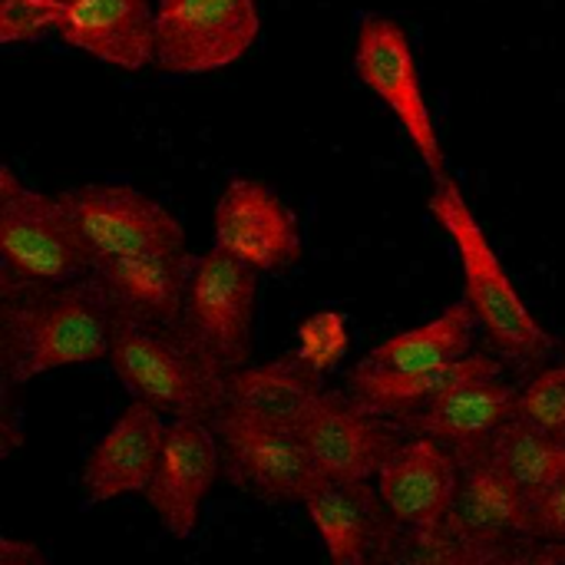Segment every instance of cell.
<instances>
[{
	"label": "cell",
	"instance_id": "2e32d148",
	"mask_svg": "<svg viewBox=\"0 0 565 565\" xmlns=\"http://www.w3.org/2000/svg\"><path fill=\"white\" fill-rule=\"evenodd\" d=\"M166 427V414H159L152 404L136 401L126 407L83 463L79 487L86 493V507L146 493L162 457Z\"/></svg>",
	"mask_w": 565,
	"mask_h": 565
},
{
	"label": "cell",
	"instance_id": "d6986e66",
	"mask_svg": "<svg viewBox=\"0 0 565 565\" xmlns=\"http://www.w3.org/2000/svg\"><path fill=\"white\" fill-rule=\"evenodd\" d=\"M487 374H503V364L487 354H463L457 361L437 367H417V371H391L361 361L348 377V391L371 414L404 427L411 417H417L424 407H430L440 394H447L460 381L487 377Z\"/></svg>",
	"mask_w": 565,
	"mask_h": 565
},
{
	"label": "cell",
	"instance_id": "8fae6325",
	"mask_svg": "<svg viewBox=\"0 0 565 565\" xmlns=\"http://www.w3.org/2000/svg\"><path fill=\"white\" fill-rule=\"evenodd\" d=\"M222 473V447L212 420H172L146 500L156 510L166 533L189 540L199 526L205 497Z\"/></svg>",
	"mask_w": 565,
	"mask_h": 565
},
{
	"label": "cell",
	"instance_id": "8992f818",
	"mask_svg": "<svg viewBox=\"0 0 565 565\" xmlns=\"http://www.w3.org/2000/svg\"><path fill=\"white\" fill-rule=\"evenodd\" d=\"M258 26V0H159L156 66L172 76L222 70L248 53Z\"/></svg>",
	"mask_w": 565,
	"mask_h": 565
},
{
	"label": "cell",
	"instance_id": "ffe728a7",
	"mask_svg": "<svg viewBox=\"0 0 565 565\" xmlns=\"http://www.w3.org/2000/svg\"><path fill=\"white\" fill-rule=\"evenodd\" d=\"M454 513L473 533L510 550L513 559H523L536 543L533 497L497 457L460 467V493Z\"/></svg>",
	"mask_w": 565,
	"mask_h": 565
},
{
	"label": "cell",
	"instance_id": "7a4b0ae2",
	"mask_svg": "<svg viewBox=\"0 0 565 565\" xmlns=\"http://www.w3.org/2000/svg\"><path fill=\"white\" fill-rule=\"evenodd\" d=\"M122 387L169 420H215L228 404V371L179 324L113 315L106 358Z\"/></svg>",
	"mask_w": 565,
	"mask_h": 565
},
{
	"label": "cell",
	"instance_id": "603a6c76",
	"mask_svg": "<svg viewBox=\"0 0 565 565\" xmlns=\"http://www.w3.org/2000/svg\"><path fill=\"white\" fill-rule=\"evenodd\" d=\"M493 457L523 483L530 497L546 493L565 477V440L523 414H513L500 427Z\"/></svg>",
	"mask_w": 565,
	"mask_h": 565
},
{
	"label": "cell",
	"instance_id": "83f0119b",
	"mask_svg": "<svg viewBox=\"0 0 565 565\" xmlns=\"http://www.w3.org/2000/svg\"><path fill=\"white\" fill-rule=\"evenodd\" d=\"M0 559L7 565H40L43 563V553H40L36 546H23V543H17V540H3V543H0Z\"/></svg>",
	"mask_w": 565,
	"mask_h": 565
},
{
	"label": "cell",
	"instance_id": "9a60e30c",
	"mask_svg": "<svg viewBox=\"0 0 565 565\" xmlns=\"http://www.w3.org/2000/svg\"><path fill=\"white\" fill-rule=\"evenodd\" d=\"M520 414V391L503 381V374L470 377L440 394L430 407L404 424L411 434L434 437L444 444L460 467L493 457L500 427Z\"/></svg>",
	"mask_w": 565,
	"mask_h": 565
},
{
	"label": "cell",
	"instance_id": "ba28073f",
	"mask_svg": "<svg viewBox=\"0 0 565 565\" xmlns=\"http://www.w3.org/2000/svg\"><path fill=\"white\" fill-rule=\"evenodd\" d=\"M258 275L222 248L195 258L182 324L228 374L252 361Z\"/></svg>",
	"mask_w": 565,
	"mask_h": 565
},
{
	"label": "cell",
	"instance_id": "d4e9b609",
	"mask_svg": "<svg viewBox=\"0 0 565 565\" xmlns=\"http://www.w3.org/2000/svg\"><path fill=\"white\" fill-rule=\"evenodd\" d=\"M70 0H0V43H36L63 23Z\"/></svg>",
	"mask_w": 565,
	"mask_h": 565
},
{
	"label": "cell",
	"instance_id": "cb8c5ba5",
	"mask_svg": "<svg viewBox=\"0 0 565 565\" xmlns=\"http://www.w3.org/2000/svg\"><path fill=\"white\" fill-rule=\"evenodd\" d=\"M348 344H351V338H348V321H344L338 311H318V315H311V318L301 321L295 354H298L311 371H318V374L324 377V374H328L331 367H338V361L348 354Z\"/></svg>",
	"mask_w": 565,
	"mask_h": 565
},
{
	"label": "cell",
	"instance_id": "277c9868",
	"mask_svg": "<svg viewBox=\"0 0 565 565\" xmlns=\"http://www.w3.org/2000/svg\"><path fill=\"white\" fill-rule=\"evenodd\" d=\"M0 291L56 288L93 275L96 252L63 195L26 189L13 169H0Z\"/></svg>",
	"mask_w": 565,
	"mask_h": 565
},
{
	"label": "cell",
	"instance_id": "7402d4cb",
	"mask_svg": "<svg viewBox=\"0 0 565 565\" xmlns=\"http://www.w3.org/2000/svg\"><path fill=\"white\" fill-rule=\"evenodd\" d=\"M473 324H477V315H473L470 301L450 305L434 321L411 328L404 334H394L391 341L374 348L367 364L391 367V371H417V367H437V364L457 361V358L470 354Z\"/></svg>",
	"mask_w": 565,
	"mask_h": 565
},
{
	"label": "cell",
	"instance_id": "52a82bcc",
	"mask_svg": "<svg viewBox=\"0 0 565 565\" xmlns=\"http://www.w3.org/2000/svg\"><path fill=\"white\" fill-rule=\"evenodd\" d=\"M354 70L361 83L394 113V119L404 126L407 139L414 142L417 156L424 159L427 172L447 175V156L444 142L437 136L424 86L417 56L411 50V40L404 26L391 17H367L358 30V50H354Z\"/></svg>",
	"mask_w": 565,
	"mask_h": 565
},
{
	"label": "cell",
	"instance_id": "9c48e42d",
	"mask_svg": "<svg viewBox=\"0 0 565 565\" xmlns=\"http://www.w3.org/2000/svg\"><path fill=\"white\" fill-rule=\"evenodd\" d=\"M324 480H377L387 457L401 447V424L371 414L351 394H318L291 427Z\"/></svg>",
	"mask_w": 565,
	"mask_h": 565
},
{
	"label": "cell",
	"instance_id": "e0dca14e",
	"mask_svg": "<svg viewBox=\"0 0 565 565\" xmlns=\"http://www.w3.org/2000/svg\"><path fill=\"white\" fill-rule=\"evenodd\" d=\"M195 258L185 248L99 258L93 275L113 308L149 324H179L192 285Z\"/></svg>",
	"mask_w": 565,
	"mask_h": 565
},
{
	"label": "cell",
	"instance_id": "4316f807",
	"mask_svg": "<svg viewBox=\"0 0 565 565\" xmlns=\"http://www.w3.org/2000/svg\"><path fill=\"white\" fill-rule=\"evenodd\" d=\"M533 530L536 540H565V477L533 497Z\"/></svg>",
	"mask_w": 565,
	"mask_h": 565
},
{
	"label": "cell",
	"instance_id": "6da1fadb",
	"mask_svg": "<svg viewBox=\"0 0 565 565\" xmlns=\"http://www.w3.org/2000/svg\"><path fill=\"white\" fill-rule=\"evenodd\" d=\"M113 308L96 275L3 295L0 305V374L3 387L30 384L40 374L96 364L109 358Z\"/></svg>",
	"mask_w": 565,
	"mask_h": 565
},
{
	"label": "cell",
	"instance_id": "7c38bea8",
	"mask_svg": "<svg viewBox=\"0 0 565 565\" xmlns=\"http://www.w3.org/2000/svg\"><path fill=\"white\" fill-rule=\"evenodd\" d=\"M215 248L252 265L281 271L301 258V232L281 195L255 179H232L215 205Z\"/></svg>",
	"mask_w": 565,
	"mask_h": 565
},
{
	"label": "cell",
	"instance_id": "5bb4252c",
	"mask_svg": "<svg viewBox=\"0 0 565 565\" xmlns=\"http://www.w3.org/2000/svg\"><path fill=\"white\" fill-rule=\"evenodd\" d=\"M377 493L407 533H434L457 510L460 463L434 437H404L377 473Z\"/></svg>",
	"mask_w": 565,
	"mask_h": 565
},
{
	"label": "cell",
	"instance_id": "30bf717a",
	"mask_svg": "<svg viewBox=\"0 0 565 565\" xmlns=\"http://www.w3.org/2000/svg\"><path fill=\"white\" fill-rule=\"evenodd\" d=\"M96 258L185 248L179 218L132 185H79L63 192Z\"/></svg>",
	"mask_w": 565,
	"mask_h": 565
},
{
	"label": "cell",
	"instance_id": "484cf974",
	"mask_svg": "<svg viewBox=\"0 0 565 565\" xmlns=\"http://www.w3.org/2000/svg\"><path fill=\"white\" fill-rule=\"evenodd\" d=\"M520 414L565 440V364L540 371L520 391Z\"/></svg>",
	"mask_w": 565,
	"mask_h": 565
},
{
	"label": "cell",
	"instance_id": "4fadbf2b",
	"mask_svg": "<svg viewBox=\"0 0 565 565\" xmlns=\"http://www.w3.org/2000/svg\"><path fill=\"white\" fill-rule=\"evenodd\" d=\"M308 520L315 523L328 556L338 565H367L397 559L404 526L394 520L371 480L334 483L324 480L305 500Z\"/></svg>",
	"mask_w": 565,
	"mask_h": 565
},
{
	"label": "cell",
	"instance_id": "ac0fdd59",
	"mask_svg": "<svg viewBox=\"0 0 565 565\" xmlns=\"http://www.w3.org/2000/svg\"><path fill=\"white\" fill-rule=\"evenodd\" d=\"M56 36L119 70L156 63V10L149 0H70Z\"/></svg>",
	"mask_w": 565,
	"mask_h": 565
},
{
	"label": "cell",
	"instance_id": "5b68a950",
	"mask_svg": "<svg viewBox=\"0 0 565 565\" xmlns=\"http://www.w3.org/2000/svg\"><path fill=\"white\" fill-rule=\"evenodd\" d=\"M212 427L222 447V470L242 493L265 503H305L324 483L301 437L288 424L228 401Z\"/></svg>",
	"mask_w": 565,
	"mask_h": 565
},
{
	"label": "cell",
	"instance_id": "3957f363",
	"mask_svg": "<svg viewBox=\"0 0 565 565\" xmlns=\"http://www.w3.org/2000/svg\"><path fill=\"white\" fill-rule=\"evenodd\" d=\"M430 215L440 222V228L450 235L457 248L467 301L477 315V324L490 334L497 351H503L520 364L543 361L553 351V338L516 291L497 248L490 245L483 225L477 222L470 202L463 199L460 185L450 175L434 179Z\"/></svg>",
	"mask_w": 565,
	"mask_h": 565
},
{
	"label": "cell",
	"instance_id": "44dd1931",
	"mask_svg": "<svg viewBox=\"0 0 565 565\" xmlns=\"http://www.w3.org/2000/svg\"><path fill=\"white\" fill-rule=\"evenodd\" d=\"M321 394V374L298 354L278 358L262 367H238L228 374V401L242 404L268 420L295 427L305 407Z\"/></svg>",
	"mask_w": 565,
	"mask_h": 565
}]
</instances>
